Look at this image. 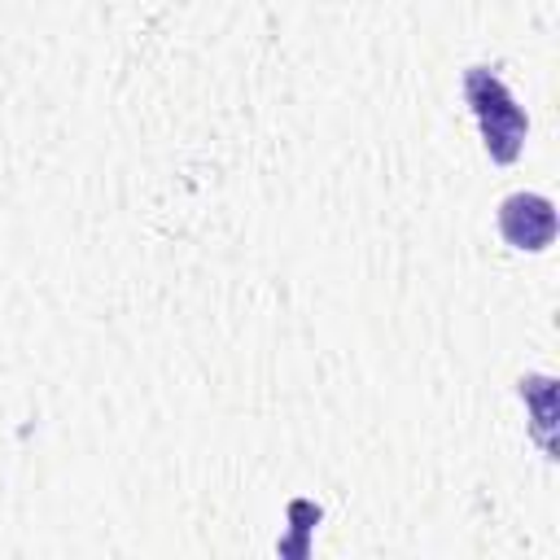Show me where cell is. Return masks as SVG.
Instances as JSON below:
<instances>
[{
	"label": "cell",
	"instance_id": "obj_2",
	"mask_svg": "<svg viewBox=\"0 0 560 560\" xmlns=\"http://www.w3.org/2000/svg\"><path fill=\"white\" fill-rule=\"evenodd\" d=\"M499 232L516 249H547L556 241V206L538 192H512L499 206Z\"/></svg>",
	"mask_w": 560,
	"mask_h": 560
},
{
	"label": "cell",
	"instance_id": "obj_1",
	"mask_svg": "<svg viewBox=\"0 0 560 560\" xmlns=\"http://www.w3.org/2000/svg\"><path fill=\"white\" fill-rule=\"evenodd\" d=\"M468 101L477 109V122H481V136H486V149L494 162H512L521 153V140H525V114L521 105L508 96V88L490 74V70H468Z\"/></svg>",
	"mask_w": 560,
	"mask_h": 560
},
{
	"label": "cell",
	"instance_id": "obj_3",
	"mask_svg": "<svg viewBox=\"0 0 560 560\" xmlns=\"http://www.w3.org/2000/svg\"><path fill=\"white\" fill-rule=\"evenodd\" d=\"M525 394H534V424H538V438H542V446H551V394H556V385L547 381V376H529L525 381Z\"/></svg>",
	"mask_w": 560,
	"mask_h": 560
}]
</instances>
